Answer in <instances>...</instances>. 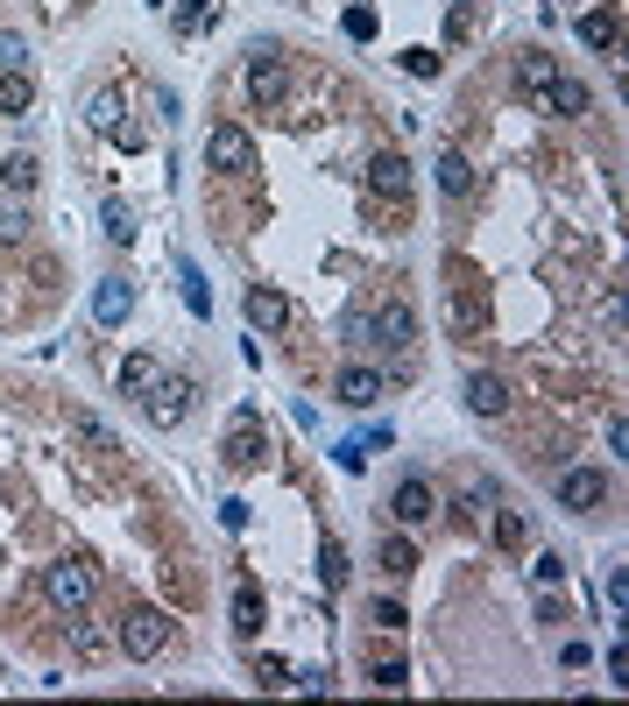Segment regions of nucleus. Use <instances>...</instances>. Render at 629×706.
<instances>
[{"label": "nucleus", "mask_w": 629, "mask_h": 706, "mask_svg": "<svg viewBox=\"0 0 629 706\" xmlns=\"http://www.w3.org/2000/svg\"><path fill=\"white\" fill-rule=\"evenodd\" d=\"M199 14H205V0H191V8H185V22H199Z\"/></svg>", "instance_id": "41"}, {"label": "nucleus", "mask_w": 629, "mask_h": 706, "mask_svg": "<svg viewBox=\"0 0 629 706\" xmlns=\"http://www.w3.org/2000/svg\"><path fill=\"white\" fill-rule=\"evenodd\" d=\"M467 410L474 417H502L509 410V382L502 374H467Z\"/></svg>", "instance_id": "14"}, {"label": "nucleus", "mask_w": 629, "mask_h": 706, "mask_svg": "<svg viewBox=\"0 0 629 706\" xmlns=\"http://www.w3.org/2000/svg\"><path fill=\"white\" fill-rule=\"evenodd\" d=\"M28 227H36V219H28V199L0 191V240H8V248H22V240H28Z\"/></svg>", "instance_id": "21"}, {"label": "nucleus", "mask_w": 629, "mask_h": 706, "mask_svg": "<svg viewBox=\"0 0 629 706\" xmlns=\"http://www.w3.org/2000/svg\"><path fill=\"white\" fill-rule=\"evenodd\" d=\"M219 453H227V467H234V474H248L254 459H262V431H254V410L234 417V431H227V445H219Z\"/></svg>", "instance_id": "12"}, {"label": "nucleus", "mask_w": 629, "mask_h": 706, "mask_svg": "<svg viewBox=\"0 0 629 706\" xmlns=\"http://www.w3.org/2000/svg\"><path fill=\"white\" fill-rule=\"evenodd\" d=\"M496 502H502V494L488 488V480H474V488H460V516H467V523H482V516H488V508H496Z\"/></svg>", "instance_id": "29"}, {"label": "nucleus", "mask_w": 629, "mask_h": 706, "mask_svg": "<svg viewBox=\"0 0 629 706\" xmlns=\"http://www.w3.org/2000/svg\"><path fill=\"white\" fill-rule=\"evenodd\" d=\"M545 99H551V113H588V85H580V79H566V71L545 85Z\"/></svg>", "instance_id": "25"}, {"label": "nucleus", "mask_w": 629, "mask_h": 706, "mask_svg": "<svg viewBox=\"0 0 629 706\" xmlns=\"http://www.w3.org/2000/svg\"><path fill=\"white\" fill-rule=\"evenodd\" d=\"M551 79H559V57H545V50H523L517 57V85H523V93H545Z\"/></svg>", "instance_id": "20"}, {"label": "nucleus", "mask_w": 629, "mask_h": 706, "mask_svg": "<svg viewBox=\"0 0 629 706\" xmlns=\"http://www.w3.org/2000/svg\"><path fill=\"white\" fill-rule=\"evenodd\" d=\"M177 283H185V304H191V311H199V319H205V311H213V290H205L199 262H185V268H177Z\"/></svg>", "instance_id": "31"}, {"label": "nucleus", "mask_w": 629, "mask_h": 706, "mask_svg": "<svg viewBox=\"0 0 629 706\" xmlns=\"http://www.w3.org/2000/svg\"><path fill=\"white\" fill-rule=\"evenodd\" d=\"M340 28H347L354 43H376V8H347V14H340Z\"/></svg>", "instance_id": "33"}, {"label": "nucleus", "mask_w": 629, "mask_h": 706, "mask_svg": "<svg viewBox=\"0 0 629 706\" xmlns=\"http://www.w3.org/2000/svg\"><path fill=\"white\" fill-rule=\"evenodd\" d=\"M36 107V71H0V120H22Z\"/></svg>", "instance_id": "16"}, {"label": "nucleus", "mask_w": 629, "mask_h": 706, "mask_svg": "<svg viewBox=\"0 0 629 706\" xmlns=\"http://www.w3.org/2000/svg\"><path fill=\"white\" fill-rule=\"evenodd\" d=\"M368 184H376L382 199H411V156H396V148L368 156Z\"/></svg>", "instance_id": "11"}, {"label": "nucleus", "mask_w": 629, "mask_h": 706, "mask_svg": "<svg viewBox=\"0 0 629 706\" xmlns=\"http://www.w3.org/2000/svg\"><path fill=\"white\" fill-rule=\"evenodd\" d=\"M36 177H43V163L28 156V148H8V156H0V191H14V199H36Z\"/></svg>", "instance_id": "13"}, {"label": "nucleus", "mask_w": 629, "mask_h": 706, "mask_svg": "<svg viewBox=\"0 0 629 706\" xmlns=\"http://www.w3.org/2000/svg\"><path fill=\"white\" fill-rule=\"evenodd\" d=\"M389 516H396V530H425V523H439V488L431 480H396V494H389Z\"/></svg>", "instance_id": "2"}, {"label": "nucleus", "mask_w": 629, "mask_h": 706, "mask_svg": "<svg viewBox=\"0 0 629 706\" xmlns=\"http://www.w3.org/2000/svg\"><path fill=\"white\" fill-rule=\"evenodd\" d=\"M114 643H121L134 665H149V657L170 643V614H163V608H128V614H121V636H114Z\"/></svg>", "instance_id": "1"}, {"label": "nucleus", "mask_w": 629, "mask_h": 706, "mask_svg": "<svg viewBox=\"0 0 629 706\" xmlns=\"http://www.w3.org/2000/svg\"><path fill=\"white\" fill-rule=\"evenodd\" d=\"M488 516H496V537H502L509 551L531 545V516H523V508H488Z\"/></svg>", "instance_id": "26"}, {"label": "nucleus", "mask_w": 629, "mask_h": 706, "mask_svg": "<svg viewBox=\"0 0 629 706\" xmlns=\"http://www.w3.org/2000/svg\"><path fill=\"white\" fill-rule=\"evenodd\" d=\"M99 227H107L114 248H134V205L128 199H107V205H99Z\"/></svg>", "instance_id": "24"}, {"label": "nucleus", "mask_w": 629, "mask_h": 706, "mask_svg": "<svg viewBox=\"0 0 629 706\" xmlns=\"http://www.w3.org/2000/svg\"><path fill=\"white\" fill-rule=\"evenodd\" d=\"M376 559H382V573H389V579H411V573H417V545H411L403 530H396V537H382Z\"/></svg>", "instance_id": "22"}, {"label": "nucleus", "mask_w": 629, "mask_h": 706, "mask_svg": "<svg viewBox=\"0 0 629 706\" xmlns=\"http://www.w3.org/2000/svg\"><path fill=\"white\" fill-rule=\"evenodd\" d=\"M368 325H376V347H389V354H403V347L417 339L411 304H376V311H368Z\"/></svg>", "instance_id": "7"}, {"label": "nucleus", "mask_w": 629, "mask_h": 706, "mask_svg": "<svg viewBox=\"0 0 629 706\" xmlns=\"http://www.w3.org/2000/svg\"><path fill=\"white\" fill-rule=\"evenodd\" d=\"M376 622L382 629H411V614H403V600H376Z\"/></svg>", "instance_id": "38"}, {"label": "nucleus", "mask_w": 629, "mask_h": 706, "mask_svg": "<svg viewBox=\"0 0 629 706\" xmlns=\"http://www.w3.org/2000/svg\"><path fill=\"white\" fill-rule=\"evenodd\" d=\"M347 573H354V565H347V551H340L333 537H325V545H319V579H325V587H347Z\"/></svg>", "instance_id": "28"}, {"label": "nucleus", "mask_w": 629, "mask_h": 706, "mask_svg": "<svg viewBox=\"0 0 629 706\" xmlns=\"http://www.w3.org/2000/svg\"><path fill=\"white\" fill-rule=\"evenodd\" d=\"M531 573L545 579V587H559V579H566V559H559V551H537V559H531Z\"/></svg>", "instance_id": "37"}, {"label": "nucleus", "mask_w": 629, "mask_h": 706, "mask_svg": "<svg viewBox=\"0 0 629 706\" xmlns=\"http://www.w3.org/2000/svg\"><path fill=\"white\" fill-rule=\"evenodd\" d=\"M368 679H376L382 693H403V685H411V665H403V657H382V665L368 671Z\"/></svg>", "instance_id": "32"}, {"label": "nucleus", "mask_w": 629, "mask_h": 706, "mask_svg": "<svg viewBox=\"0 0 629 706\" xmlns=\"http://www.w3.org/2000/svg\"><path fill=\"white\" fill-rule=\"evenodd\" d=\"M28 57H36V50H28L22 28H0V71H28Z\"/></svg>", "instance_id": "30"}, {"label": "nucleus", "mask_w": 629, "mask_h": 706, "mask_svg": "<svg viewBox=\"0 0 629 706\" xmlns=\"http://www.w3.org/2000/svg\"><path fill=\"white\" fill-rule=\"evenodd\" d=\"M234 629H241V636L262 629V594H254V587H234Z\"/></svg>", "instance_id": "27"}, {"label": "nucleus", "mask_w": 629, "mask_h": 706, "mask_svg": "<svg viewBox=\"0 0 629 706\" xmlns=\"http://www.w3.org/2000/svg\"><path fill=\"white\" fill-rule=\"evenodd\" d=\"M347 339H354V347H376V325H368V311H354V319H347Z\"/></svg>", "instance_id": "39"}, {"label": "nucleus", "mask_w": 629, "mask_h": 706, "mask_svg": "<svg viewBox=\"0 0 629 706\" xmlns=\"http://www.w3.org/2000/svg\"><path fill=\"white\" fill-rule=\"evenodd\" d=\"M361 459H368L361 439H340V445H333V467H340V474H361Z\"/></svg>", "instance_id": "36"}, {"label": "nucleus", "mask_w": 629, "mask_h": 706, "mask_svg": "<svg viewBox=\"0 0 629 706\" xmlns=\"http://www.w3.org/2000/svg\"><path fill=\"white\" fill-rule=\"evenodd\" d=\"M43 587H50V600L64 614H85V600H93V565H85V559H57Z\"/></svg>", "instance_id": "3"}, {"label": "nucleus", "mask_w": 629, "mask_h": 706, "mask_svg": "<svg viewBox=\"0 0 629 706\" xmlns=\"http://www.w3.org/2000/svg\"><path fill=\"white\" fill-rule=\"evenodd\" d=\"M163 374H170V368H163L156 354H128V360H121V396H134V403H142L149 388L163 382Z\"/></svg>", "instance_id": "15"}, {"label": "nucleus", "mask_w": 629, "mask_h": 706, "mask_svg": "<svg viewBox=\"0 0 629 706\" xmlns=\"http://www.w3.org/2000/svg\"><path fill=\"white\" fill-rule=\"evenodd\" d=\"M403 71H411V79H439V50H425V43L403 50Z\"/></svg>", "instance_id": "34"}, {"label": "nucleus", "mask_w": 629, "mask_h": 706, "mask_svg": "<svg viewBox=\"0 0 629 706\" xmlns=\"http://www.w3.org/2000/svg\"><path fill=\"white\" fill-rule=\"evenodd\" d=\"M85 120H93L99 134H114V128H121V120H128V99L114 93V85H99V93H93V107H85Z\"/></svg>", "instance_id": "23"}, {"label": "nucleus", "mask_w": 629, "mask_h": 706, "mask_svg": "<svg viewBox=\"0 0 629 706\" xmlns=\"http://www.w3.org/2000/svg\"><path fill=\"white\" fill-rule=\"evenodd\" d=\"M128 319H134V283L107 276V283L93 290V325H107V333H114V325H128Z\"/></svg>", "instance_id": "8"}, {"label": "nucleus", "mask_w": 629, "mask_h": 706, "mask_svg": "<svg viewBox=\"0 0 629 706\" xmlns=\"http://www.w3.org/2000/svg\"><path fill=\"white\" fill-rule=\"evenodd\" d=\"M241 304H248V325H254V333H283V325H290V297L269 290V283H248Z\"/></svg>", "instance_id": "6"}, {"label": "nucleus", "mask_w": 629, "mask_h": 706, "mask_svg": "<svg viewBox=\"0 0 629 706\" xmlns=\"http://www.w3.org/2000/svg\"><path fill=\"white\" fill-rule=\"evenodd\" d=\"M71 650H79V657H99V650H107V636H99L93 622H71Z\"/></svg>", "instance_id": "35"}, {"label": "nucleus", "mask_w": 629, "mask_h": 706, "mask_svg": "<svg viewBox=\"0 0 629 706\" xmlns=\"http://www.w3.org/2000/svg\"><path fill=\"white\" fill-rule=\"evenodd\" d=\"M205 163H213V170H248L254 163V142L241 128H213L205 134Z\"/></svg>", "instance_id": "10"}, {"label": "nucleus", "mask_w": 629, "mask_h": 706, "mask_svg": "<svg viewBox=\"0 0 629 706\" xmlns=\"http://www.w3.org/2000/svg\"><path fill=\"white\" fill-rule=\"evenodd\" d=\"M573 36L588 43V50H616V8H588L573 22Z\"/></svg>", "instance_id": "18"}, {"label": "nucleus", "mask_w": 629, "mask_h": 706, "mask_svg": "<svg viewBox=\"0 0 629 706\" xmlns=\"http://www.w3.org/2000/svg\"><path fill=\"white\" fill-rule=\"evenodd\" d=\"M376 396H382V374L376 368H347V374H340V403H347V410H368Z\"/></svg>", "instance_id": "19"}, {"label": "nucleus", "mask_w": 629, "mask_h": 706, "mask_svg": "<svg viewBox=\"0 0 629 706\" xmlns=\"http://www.w3.org/2000/svg\"><path fill=\"white\" fill-rule=\"evenodd\" d=\"M431 177H439V191H446V199H467V191H474V163L460 156V148H446V156L431 163Z\"/></svg>", "instance_id": "17"}, {"label": "nucleus", "mask_w": 629, "mask_h": 706, "mask_svg": "<svg viewBox=\"0 0 629 706\" xmlns=\"http://www.w3.org/2000/svg\"><path fill=\"white\" fill-rule=\"evenodd\" d=\"M283 93H290V71H283V57H276V50H254V57H248V99H254V107H276Z\"/></svg>", "instance_id": "5"}, {"label": "nucleus", "mask_w": 629, "mask_h": 706, "mask_svg": "<svg viewBox=\"0 0 629 706\" xmlns=\"http://www.w3.org/2000/svg\"><path fill=\"white\" fill-rule=\"evenodd\" d=\"M191 396H199V388H191L185 374H163V382L149 388V424H156V431H177V424H185V410H191Z\"/></svg>", "instance_id": "4"}, {"label": "nucleus", "mask_w": 629, "mask_h": 706, "mask_svg": "<svg viewBox=\"0 0 629 706\" xmlns=\"http://www.w3.org/2000/svg\"><path fill=\"white\" fill-rule=\"evenodd\" d=\"M559 502H566V508H602V502H608V474L566 467V474H559Z\"/></svg>", "instance_id": "9"}, {"label": "nucleus", "mask_w": 629, "mask_h": 706, "mask_svg": "<svg viewBox=\"0 0 629 706\" xmlns=\"http://www.w3.org/2000/svg\"><path fill=\"white\" fill-rule=\"evenodd\" d=\"M114 142H121V148H142V142H149L142 120H121V128H114Z\"/></svg>", "instance_id": "40"}]
</instances>
